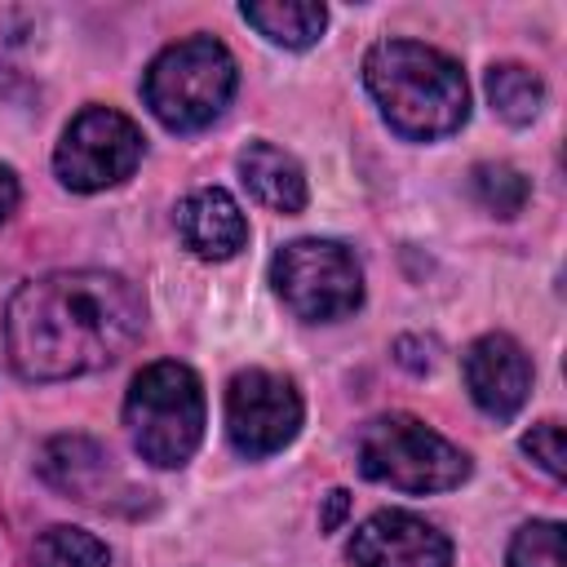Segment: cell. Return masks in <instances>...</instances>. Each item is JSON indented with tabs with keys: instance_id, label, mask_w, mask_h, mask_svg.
<instances>
[{
	"instance_id": "cell-1",
	"label": "cell",
	"mask_w": 567,
	"mask_h": 567,
	"mask_svg": "<svg viewBox=\"0 0 567 567\" xmlns=\"http://www.w3.org/2000/svg\"><path fill=\"white\" fill-rule=\"evenodd\" d=\"M142 292L115 270H53L22 284L4 315L22 381H66L115 363L142 332Z\"/></svg>"
},
{
	"instance_id": "cell-8",
	"label": "cell",
	"mask_w": 567,
	"mask_h": 567,
	"mask_svg": "<svg viewBox=\"0 0 567 567\" xmlns=\"http://www.w3.org/2000/svg\"><path fill=\"white\" fill-rule=\"evenodd\" d=\"M301 430V394L288 377L248 368L230 377L226 390V439L239 456H275Z\"/></svg>"
},
{
	"instance_id": "cell-19",
	"label": "cell",
	"mask_w": 567,
	"mask_h": 567,
	"mask_svg": "<svg viewBox=\"0 0 567 567\" xmlns=\"http://www.w3.org/2000/svg\"><path fill=\"white\" fill-rule=\"evenodd\" d=\"M523 452L549 474V478H563L567 474V443H563V425L558 421H540L523 434Z\"/></svg>"
},
{
	"instance_id": "cell-6",
	"label": "cell",
	"mask_w": 567,
	"mask_h": 567,
	"mask_svg": "<svg viewBox=\"0 0 567 567\" xmlns=\"http://www.w3.org/2000/svg\"><path fill=\"white\" fill-rule=\"evenodd\" d=\"M270 284L279 301L310 323L350 315L363 301V270L337 239H292L270 257Z\"/></svg>"
},
{
	"instance_id": "cell-20",
	"label": "cell",
	"mask_w": 567,
	"mask_h": 567,
	"mask_svg": "<svg viewBox=\"0 0 567 567\" xmlns=\"http://www.w3.org/2000/svg\"><path fill=\"white\" fill-rule=\"evenodd\" d=\"M399 363L408 372H430L434 368V341H421V337H399Z\"/></svg>"
},
{
	"instance_id": "cell-15",
	"label": "cell",
	"mask_w": 567,
	"mask_h": 567,
	"mask_svg": "<svg viewBox=\"0 0 567 567\" xmlns=\"http://www.w3.org/2000/svg\"><path fill=\"white\" fill-rule=\"evenodd\" d=\"M483 89H487L492 111L505 124H532L540 115V106H545V84L523 62H496V66H487Z\"/></svg>"
},
{
	"instance_id": "cell-21",
	"label": "cell",
	"mask_w": 567,
	"mask_h": 567,
	"mask_svg": "<svg viewBox=\"0 0 567 567\" xmlns=\"http://www.w3.org/2000/svg\"><path fill=\"white\" fill-rule=\"evenodd\" d=\"M346 509H350V492L332 487V492H328V509H323L319 527H323V532H337V527H341V518H346Z\"/></svg>"
},
{
	"instance_id": "cell-16",
	"label": "cell",
	"mask_w": 567,
	"mask_h": 567,
	"mask_svg": "<svg viewBox=\"0 0 567 567\" xmlns=\"http://www.w3.org/2000/svg\"><path fill=\"white\" fill-rule=\"evenodd\" d=\"M31 563L35 567H111V554L93 532L58 523V527H44L35 536Z\"/></svg>"
},
{
	"instance_id": "cell-11",
	"label": "cell",
	"mask_w": 567,
	"mask_h": 567,
	"mask_svg": "<svg viewBox=\"0 0 567 567\" xmlns=\"http://www.w3.org/2000/svg\"><path fill=\"white\" fill-rule=\"evenodd\" d=\"M177 230H182V244L204 261H226L248 244L244 208L221 186H204L186 195L177 208Z\"/></svg>"
},
{
	"instance_id": "cell-9",
	"label": "cell",
	"mask_w": 567,
	"mask_h": 567,
	"mask_svg": "<svg viewBox=\"0 0 567 567\" xmlns=\"http://www.w3.org/2000/svg\"><path fill=\"white\" fill-rule=\"evenodd\" d=\"M354 567H452V540L408 509H377L346 545Z\"/></svg>"
},
{
	"instance_id": "cell-14",
	"label": "cell",
	"mask_w": 567,
	"mask_h": 567,
	"mask_svg": "<svg viewBox=\"0 0 567 567\" xmlns=\"http://www.w3.org/2000/svg\"><path fill=\"white\" fill-rule=\"evenodd\" d=\"M239 18L279 49H310L328 27V9L319 0H244Z\"/></svg>"
},
{
	"instance_id": "cell-22",
	"label": "cell",
	"mask_w": 567,
	"mask_h": 567,
	"mask_svg": "<svg viewBox=\"0 0 567 567\" xmlns=\"http://www.w3.org/2000/svg\"><path fill=\"white\" fill-rule=\"evenodd\" d=\"M18 177H13V168L9 164H0V221H9V213L18 208Z\"/></svg>"
},
{
	"instance_id": "cell-4",
	"label": "cell",
	"mask_w": 567,
	"mask_h": 567,
	"mask_svg": "<svg viewBox=\"0 0 567 567\" xmlns=\"http://www.w3.org/2000/svg\"><path fill=\"white\" fill-rule=\"evenodd\" d=\"M235 58L213 35H190L168 44L142 75V97L151 115L173 133H199L208 128L226 102L235 97Z\"/></svg>"
},
{
	"instance_id": "cell-18",
	"label": "cell",
	"mask_w": 567,
	"mask_h": 567,
	"mask_svg": "<svg viewBox=\"0 0 567 567\" xmlns=\"http://www.w3.org/2000/svg\"><path fill=\"white\" fill-rule=\"evenodd\" d=\"M509 567H567L563 558V523L554 518H536L523 523L509 540Z\"/></svg>"
},
{
	"instance_id": "cell-3",
	"label": "cell",
	"mask_w": 567,
	"mask_h": 567,
	"mask_svg": "<svg viewBox=\"0 0 567 567\" xmlns=\"http://www.w3.org/2000/svg\"><path fill=\"white\" fill-rule=\"evenodd\" d=\"M124 425L142 461L177 470L204 439V385L186 363H146L124 394Z\"/></svg>"
},
{
	"instance_id": "cell-2",
	"label": "cell",
	"mask_w": 567,
	"mask_h": 567,
	"mask_svg": "<svg viewBox=\"0 0 567 567\" xmlns=\"http://www.w3.org/2000/svg\"><path fill=\"white\" fill-rule=\"evenodd\" d=\"M363 84L381 120L412 142L447 137L470 115V89L461 66L421 40H377L363 53Z\"/></svg>"
},
{
	"instance_id": "cell-5",
	"label": "cell",
	"mask_w": 567,
	"mask_h": 567,
	"mask_svg": "<svg viewBox=\"0 0 567 567\" xmlns=\"http://www.w3.org/2000/svg\"><path fill=\"white\" fill-rule=\"evenodd\" d=\"M359 470L372 483H385L394 492H452L470 478V456L443 439L439 430H430L425 421L408 416V412H385L372 416L359 430Z\"/></svg>"
},
{
	"instance_id": "cell-10",
	"label": "cell",
	"mask_w": 567,
	"mask_h": 567,
	"mask_svg": "<svg viewBox=\"0 0 567 567\" xmlns=\"http://www.w3.org/2000/svg\"><path fill=\"white\" fill-rule=\"evenodd\" d=\"M461 372H465L470 399L492 421H509L532 394V359L505 332H487V337L470 341V350L461 354Z\"/></svg>"
},
{
	"instance_id": "cell-12",
	"label": "cell",
	"mask_w": 567,
	"mask_h": 567,
	"mask_svg": "<svg viewBox=\"0 0 567 567\" xmlns=\"http://www.w3.org/2000/svg\"><path fill=\"white\" fill-rule=\"evenodd\" d=\"M35 470H40V478L53 492H62L71 501H84V505L97 501L111 487V474H115L111 470V452L97 439H89V434H58V439H49L40 447Z\"/></svg>"
},
{
	"instance_id": "cell-7",
	"label": "cell",
	"mask_w": 567,
	"mask_h": 567,
	"mask_svg": "<svg viewBox=\"0 0 567 567\" xmlns=\"http://www.w3.org/2000/svg\"><path fill=\"white\" fill-rule=\"evenodd\" d=\"M142 151H146V137L124 111L84 106L66 124V133L53 151V173L62 186L89 195V190H106V186L124 182L142 164Z\"/></svg>"
},
{
	"instance_id": "cell-17",
	"label": "cell",
	"mask_w": 567,
	"mask_h": 567,
	"mask_svg": "<svg viewBox=\"0 0 567 567\" xmlns=\"http://www.w3.org/2000/svg\"><path fill=\"white\" fill-rule=\"evenodd\" d=\"M470 195L492 213V217H518L532 186L514 164H474L470 168Z\"/></svg>"
},
{
	"instance_id": "cell-13",
	"label": "cell",
	"mask_w": 567,
	"mask_h": 567,
	"mask_svg": "<svg viewBox=\"0 0 567 567\" xmlns=\"http://www.w3.org/2000/svg\"><path fill=\"white\" fill-rule=\"evenodd\" d=\"M239 177L252 190V199L275 208V213H301L306 208V173L275 142H248L239 151Z\"/></svg>"
}]
</instances>
